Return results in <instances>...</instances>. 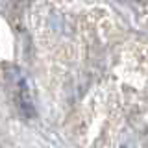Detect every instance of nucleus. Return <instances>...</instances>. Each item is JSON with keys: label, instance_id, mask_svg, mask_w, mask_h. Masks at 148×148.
<instances>
[{"label": "nucleus", "instance_id": "obj_1", "mask_svg": "<svg viewBox=\"0 0 148 148\" xmlns=\"http://www.w3.org/2000/svg\"><path fill=\"white\" fill-rule=\"evenodd\" d=\"M18 102H21L22 109L26 111L28 117H32L34 115V104H32V95H30V89H28V85L24 82L21 83V92H18Z\"/></svg>", "mask_w": 148, "mask_h": 148}]
</instances>
